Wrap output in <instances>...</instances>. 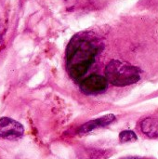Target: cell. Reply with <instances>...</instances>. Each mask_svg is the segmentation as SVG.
Instances as JSON below:
<instances>
[{
    "label": "cell",
    "mask_w": 158,
    "mask_h": 159,
    "mask_svg": "<svg viewBox=\"0 0 158 159\" xmlns=\"http://www.w3.org/2000/svg\"><path fill=\"white\" fill-rule=\"evenodd\" d=\"M99 49L98 43L86 34H77L70 41L66 50V68L74 80H79L86 75Z\"/></svg>",
    "instance_id": "1"
},
{
    "label": "cell",
    "mask_w": 158,
    "mask_h": 159,
    "mask_svg": "<svg viewBox=\"0 0 158 159\" xmlns=\"http://www.w3.org/2000/svg\"><path fill=\"white\" fill-rule=\"evenodd\" d=\"M105 77L116 87H126L138 82L141 78L139 68L117 60L111 61L105 68Z\"/></svg>",
    "instance_id": "2"
},
{
    "label": "cell",
    "mask_w": 158,
    "mask_h": 159,
    "mask_svg": "<svg viewBox=\"0 0 158 159\" xmlns=\"http://www.w3.org/2000/svg\"><path fill=\"white\" fill-rule=\"evenodd\" d=\"M24 129L22 125L8 117L0 118V137L5 140L14 141L22 137Z\"/></svg>",
    "instance_id": "3"
},
{
    "label": "cell",
    "mask_w": 158,
    "mask_h": 159,
    "mask_svg": "<svg viewBox=\"0 0 158 159\" xmlns=\"http://www.w3.org/2000/svg\"><path fill=\"white\" fill-rule=\"evenodd\" d=\"M109 81L105 76L100 75H92L80 83V89L85 94H98L103 92L108 88Z\"/></svg>",
    "instance_id": "4"
},
{
    "label": "cell",
    "mask_w": 158,
    "mask_h": 159,
    "mask_svg": "<svg viewBox=\"0 0 158 159\" xmlns=\"http://www.w3.org/2000/svg\"><path fill=\"white\" fill-rule=\"evenodd\" d=\"M115 120V116L114 115H112V114H109V115L102 116V117H100L98 119L88 121V122L85 123L83 126L80 127V129H78V134H80V135L86 134V133H88V132L92 131L93 129H95L97 128L106 127V126L110 125L111 123H113Z\"/></svg>",
    "instance_id": "5"
},
{
    "label": "cell",
    "mask_w": 158,
    "mask_h": 159,
    "mask_svg": "<svg viewBox=\"0 0 158 159\" xmlns=\"http://www.w3.org/2000/svg\"><path fill=\"white\" fill-rule=\"evenodd\" d=\"M140 129L143 134L150 138L158 137V119L155 117H147L141 122Z\"/></svg>",
    "instance_id": "6"
},
{
    "label": "cell",
    "mask_w": 158,
    "mask_h": 159,
    "mask_svg": "<svg viewBox=\"0 0 158 159\" xmlns=\"http://www.w3.org/2000/svg\"><path fill=\"white\" fill-rule=\"evenodd\" d=\"M119 140L121 143H129L137 140V135L131 130H124L119 134Z\"/></svg>",
    "instance_id": "7"
},
{
    "label": "cell",
    "mask_w": 158,
    "mask_h": 159,
    "mask_svg": "<svg viewBox=\"0 0 158 159\" xmlns=\"http://www.w3.org/2000/svg\"><path fill=\"white\" fill-rule=\"evenodd\" d=\"M123 159H147V158H141V157H126V158Z\"/></svg>",
    "instance_id": "8"
}]
</instances>
